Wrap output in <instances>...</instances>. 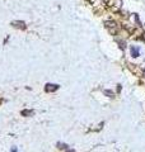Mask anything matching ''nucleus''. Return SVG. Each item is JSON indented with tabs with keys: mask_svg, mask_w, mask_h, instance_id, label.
Returning <instances> with one entry per match:
<instances>
[{
	"mask_svg": "<svg viewBox=\"0 0 145 152\" xmlns=\"http://www.w3.org/2000/svg\"><path fill=\"white\" fill-rule=\"evenodd\" d=\"M130 53H131L132 57H138L140 55V48L136 46H131L130 47Z\"/></svg>",
	"mask_w": 145,
	"mask_h": 152,
	"instance_id": "obj_1",
	"label": "nucleus"
}]
</instances>
